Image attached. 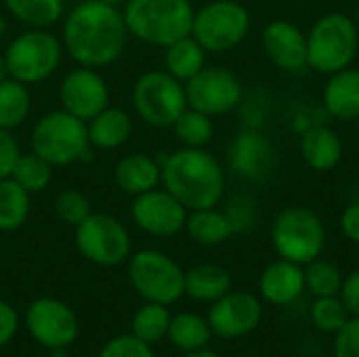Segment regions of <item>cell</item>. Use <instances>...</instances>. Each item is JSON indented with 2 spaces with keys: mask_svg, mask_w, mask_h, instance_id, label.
<instances>
[{
  "mask_svg": "<svg viewBox=\"0 0 359 357\" xmlns=\"http://www.w3.org/2000/svg\"><path fill=\"white\" fill-rule=\"evenodd\" d=\"M162 185L187 210L215 208L225 194V170L204 147H181L158 158Z\"/></svg>",
  "mask_w": 359,
  "mask_h": 357,
  "instance_id": "obj_2",
  "label": "cell"
},
{
  "mask_svg": "<svg viewBox=\"0 0 359 357\" xmlns=\"http://www.w3.org/2000/svg\"><path fill=\"white\" fill-rule=\"evenodd\" d=\"M29 145L32 151L42 156L53 166L74 164L86 158L90 149L86 122L65 109L48 112L36 122Z\"/></svg>",
  "mask_w": 359,
  "mask_h": 357,
  "instance_id": "obj_6",
  "label": "cell"
},
{
  "mask_svg": "<svg viewBox=\"0 0 359 357\" xmlns=\"http://www.w3.org/2000/svg\"><path fill=\"white\" fill-rule=\"evenodd\" d=\"M322 105L337 120H359V67L349 65L330 74L322 93Z\"/></svg>",
  "mask_w": 359,
  "mask_h": 357,
  "instance_id": "obj_20",
  "label": "cell"
},
{
  "mask_svg": "<svg viewBox=\"0 0 359 357\" xmlns=\"http://www.w3.org/2000/svg\"><path fill=\"white\" fill-rule=\"evenodd\" d=\"M263 318V305L259 297L244 290H229L217 299L208 314V326L212 335L221 339H240L255 332Z\"/></svg>",
  "mask_w": 359,
  "mask_h": 357,
  "instance_id": "obj_15",
  "label": "cell"
},
{
  "mask_svg": "<svg viewBox=\"0 0 359 357\" xmlns=\"http://www.w3.org/2000/svg\"><path fill=\"white\" fill-rule=\"evenodd\" d=\"M359 50L358 23L345 13L322 15L307 32V67L337 74L349 67Z\"/></svg>",
  "mask_w": 359,
  "mask_h": 357,
  "instance_id": "obj_4",
  "label": "cell"
},
{
  "mask_svg": "<svg viewBox=\"0 0 359 357\" xmlns=\"http://www.w3.org/2000/svg\"><path fill=\"white\" fill-rule=\"evenodd\" d=\"M4 78H8V69H6V63H4V57L0 55V82H2Z\"/></svg>",
  "mask_w": 359,
  "mask_h": 357,
  "instance_id": "obj_46",
  "label": "cell"
},
{
  "mask_svg": "<svg viewBox=\"0 0 359 357\" xmlns=\"http://www.w3.org/2000/svg\"><path fill=\"white\" fill-rule=\"evenodd\" d=\"M130 217L145 234L156 238H170L185 229L187 208L168 189L156 187L151 191L135 196Z\"/></svg>",
  "mask_w": 359,
  "mask_h": 357,
  "instance_id": "obj_13",
  "label": "cell"
},
{
  "mask_svg": "<svg viewBox=\"0 0 359 357\" xmlns=\"http://www.w3.org/2000/svg\"><path fill=\"white\" fill-rule=\"evenodd\" d=\"M168 326H170V314H168L166 305L147 303L135 314L130 328L139 341L154 345L168 335Z\"/></svg>",
  "mask_w": 359,
  "mask_h": 357,
  "instance_id": "obj_34",
  "label": "cell"
},
{
  "mask_svg": "<svg viewBox=\"0 0 359 357\" xmlns=\"http://www.w3.org/2000/svg\"><path fill=\"white\" fill-rule=\"evenodd\" d=\"M164 65H166L168 74H172L177 80H181L185 84L202 67H206V50L189 34V36H185V38H181V40H177V42L166 46Z\"/></svg>",
  "mask_w": 359,
  "mask_h": 357,
  "instance_id": "obj_26",
  "label": "cell"
},
{
  "mask_svg": "<svg viewBox=\"0 0 359 357\" xmlns=\"http://www.w3.org/2000/svg\"><path fill=\"white\" fill-rule=\"evenodd\" d=\"M101 2H107V4H114V6H120V4H124L126 0H101Z\"/></svg>",
  "mask_w": 359,
  "mask_h": 357,
  "instance_id": "obj_47",
  "label": "cell"
},
{
  "mask_svg": "<svg viewBox=\"0 0 359 357\" xmlns=\"http://www.w3.org/2000/svg\"><path fill=\"white\" fill-rule=\"evenodd\" d=\"M238 114L242 120V128H263L271 114V97L265 88L244 90L242 101L238 105Z\"/></svg>",
  "mask_w": 359,
  "mask_h": 357,
  "instance_id": "obj_36",
  "label": "cell"
},
{
  "mask_svg": "<svg viewBox=\"0 0 359 357\" xmlns=\"http://www.w3.org/2000/svg\"><path fill=\"white\" fill-rule=\"evenodd\" d=\"M25 324L29 335L48 349H63L78 335L76 314L57 299L34 301L27 307Z\"/></svg>",
  "mask_w": 359,
  "mask_h": 357,
  "instance_id": "obj_17",
  "label": "cell"
},
{
  "mask_svg": "<svg viewBox=\"0 0 359 357\" xmlns=\"http://www.w3.org/2000/svg\"><path fill=\"white\" fill-rule=\"evenodd\" d=\"M170 128L175 130V137L183 143V147H206L215 135L212 118L191 107H187Z\"/></svg>",
  "mask_w": 359,
  "mask_h": 357,
  "instance_id": "obj_32",
  "label": "cell"
},
{
  "mask_svg": "<svg viewBox=\"0 0 359 357\" xmlns=\"http://www.w3.org/2000/svg\"><path fill=\"white\" fill-rule=\"evenodd\" d=\"M133 105L145 124L168 128L187 109L185 84L166 69L145 72L133 86Z\"/></svg>",
  "mask_w": 359,
  "mask_h": 357,
  "instance_id": "obj_8",
  "label": "cell"
},
{
  "mask_svg": "<svg viewBox=\"0 0 359 357\" xmlns=\"http://www.w3.org/2000/svg\"><path fill=\"white\" fill-rule=\"evenodd\" d=\"M4 27H6V25H4V19H2V15H0V34L4 32Z\"/></svg>",
  "mask_w": 359,
  "mask_h": 357,
  "instance_id": "obj_48",
  "label": "cell"
},
{
  "mask_svg": "<svg viewBox=\"0 0 359 357\" xmlns=\"http://www.w3.org/2000/svg\"><path fill=\"white\" fill-rule=\"evenodd\" d=\"M250 32V13L238 0H212L194 15L191 36L206 53H227Z\"/></svg>",
  "mask_w": 359,
  "mask_h": 357,
  "instance_id": "obj_9",
  "label": "cell"
},
{
  "mask_svg": "<svg viewBox=\"0 0 359 357\" xmlns=\"http://www.w3.org/2000/svg\"><path fill=\"white\" fill-rule=\"evenodd\" d=\"M271 246L280 259L307 265L324 252V221L307 206L284 208L271 223Z\"/></svg>",
  "mask_w": 359,
  "mask_h": 357,
  "instance_id": "obj_5",
  "label": "cell"
},
{
  "mask_svg": "<svg viewBox=\"0 0 359 357\" xmlns=\"http://www.w3.org/2000/svg\"><path fill=\"white\" fill-rule=\"evenodd\" d=\"M185 229L189 238L202 246H217L233 236L227 215L223 210H217V206L191 210V215H187Z\"/></svg>",
  "mask_w": 359,
  "mask_h": 357,
  "instance_id": "obj_25",
  "label": "cell"
},
{
  "mask_svg": "<svg viewBox=\"0 0 359 357\" xmlns=\"http://www.w3.org/2000/svg\"><path fill=\"white\" fill-rule=\"evenodd\" d=\"M231 290V276L225 267L204 263L185 274V295L200 303H215Z\"/></svg>",
  "mask_w": 359,
  "mask_h": 357,
  "instance_id": "obj_24",
  "label": "cell"
},
{
  "mask_svg": "<svg viewBox=\"0 0 359 357\" xmlns=\"http://www.w3.org/2000/svg\"><path fill=\"white\" fill-rule=\"evenodd\" d=\"M309 318L318 330L326 335H337L351 316L339 297H320L313 301L309 309Z\"/></svg>",
  "mask_w": 359,
  "mask_h": 357,
  "instance_id": "obj_35",
  "label": "cell"
},
{
  "mask_svg": "<svg viewBox=\"0 0 359 357\" xmlns=\"http://www.w3.org/2000/svg\"><path fill=\"white\" fill-rule=\"evenodd\" d=\"M128 278L133 288L147 301L172 305L185 295V271L160 250H141L130 259Z\"/></svg>",
  "mask_w": 359,
  "mask_h": 357,
  "instance_id": "obj_10",
  "label": "cell"
},
{
  "mask_svg": "<svg viewBox=\"0 0 359 357\" xmlns=\"http://www.w3.org/2000/svg\"><path fill=\"white\" fill-rule=\"evenodd\" d=\"M17 324H19V320H17L15 309L8 303L0 301V347H4L15 337Z\"/></svg>",
  "mask_w": 359,
  "mask_h": 357,
  "instance_id": "obj_43",
  "label": "cell"
},
{
  "mask_svg": "<svg viewBox=\"0 0 359 357\" xmlns=\"http://www.w3.org/2000/svg\"><path fill=\"white\" fill-rule=\"evenodd\" d=\"M99 357H156L151 351V345L139 341L135 335H122L111 339Z\"/></svg>",
  "mask_w": 359,
  "mask_h": 357,
  "instance_id": "obj_39",
  "label": "cell"
},
{
  "mask_svg": "<svg viewBox=\"0 0 359 357\" xmlns=\"http://www.w3.org/2000/svg\"><path fill=\"white\" fill-rule=\"evenodd\" d=\"M90 147L99 149H118L133 135V118L120 107H105L95 118L86 122Z\"/></svg>",
  "mask_w": 359,
  "mask_h": 357,
  "instance_id": "obj_23",
  "label": "cell"
},
{
  "mask_svg": "<svg viewBox=\"0 0 359 357\" xmlns=\"http://www.w3.org/2000/svg\"><path fill=\"white\" fill-rule=\"evenodd\" d=\"M358 133H359V128H358Z\"/></svg>",
  "mask_w": 359,
  "mask_h": 357,
  "instance_id": "obj_50",
  "label": "cell"
},
{
  "mask_svg": "<svg viewBox=\"0 0 359 357\" xmlns=\"http://www.w3.org/2000/svg\"><path fill=\"white\" fill-rule=\"evenodd\" d=\"M19 154H21V149H19L17 139L11 135V130L0 128V179L11 177Z\"/></svg>",
  "mask_w": 359,
  "mask_h": 357,
  "instance_id": "obj_41",
  "label": "cell"
},
{
  "mask_svg": "<svg viewBox=\"0 0 359 357\" xmlns=\"http://www.w3.org/2000/svg\"><path fill=\"white\" fill-rule=\"evenodd\" d=\"M32 109V95L27 84L15 80V78H4L0 82V128L13 130L21 126Z\"/></svg>",
  "mask_w": 359,
  "mask_h": 357,
  "instance_id": "obj_27",
  "label": "cell"
},
{
  "mask_svg": "<svg viewBox=\"0 0 359 357\" xmlns=\"http://www.w3.org/2000/svg\"><path fill=\"white\" fill-rule=\"evenodd\" d=\"M229 168L244 181L263 183L278 166L273 143L259 128H242L229 143Z\"/></svg>",
  "mask_w": 359,
  "mask_h": 357,
  "instance_id": "obj_16",
  "label": "cell"
},
{
  "mask_svg": "<svg viewBox=\"0 0 359 357\" xmlns=\"http://www.w3.org/2000/svg\"><path fill=\"white\" fill-rule=\"evenodd\" d=\"M341 231L347 240L353 244H359V202L349 204L341 215Z\"/></svg>",
  "mask_w": 359,
  "mask_h": 357,
  "instance_id": "obj_44",
  "label": "cell"
},
{
  "mask_svg": "<svg viewBox=\"0 0 359 357\" xmlns=\"http://www.w3.org/2000/svg\"><path fill=\"white\" fill-rule=\"evenodd\" d=\"M263 50L273 65L288 74H299L307 67V34L286 19L269 21L261 36Z\"/></svg>",
  "mask_w": 359,
  "mask_h": 357,
  "instance_id": "obj_18",
  "label": "cell"
},
{
  "mask_svg": "<svg viewBox=\"0 0 359 357\" xmlns=\"http://www.w3.org/2000/svg\"><path fill=\"white\" fill-rule=\"evenodd\" d=\"M114 179L124 194L141 196L162 183V166L147 154H128L116 164Z\"/></svg>",
  "mask_w": 359,
  "mask_h": 357,
  "instance_id": "obj_22",
  "label": "cell"
},
{
  "mask_svg": "<svg viewBox=\"0 0 359 357\" xmlns=\"http://www.w3.org/2000/svg\"><path fill=\"white\" fill-rule=\"evenodd\" d=\"M53 164L46 162L42 156H38L36 151H29V154H19L15 166H13V173H11V179H15L25 191L29 194H40L44 191L50 181H53Z\"/></svg>",
  "mask_w": 359,
  "mask_h": 357,
  "instance_id": "obj_31",
  "label": "cell"
},
{
  "mask_svg": "<svg viewBox=\"0 0 359 357\" xmlns=\"http://www.w3.org/2000/svg\"><path fill=\"white\" fill-rule=\"evenodd\" d=\"M29 196L15 179H0V231H15L27 221Z\"/></svg>",
  "mask_w": 359,
  "mask_h": 357,
  "instance_id": "obj_29",
  "label": "cell"
},
{
  "mask_svg": "<svg viewBox=\"0 0 359 357\" xmlns=\"http://www.w3.org/2000/svg\"><path fill=\"white\" fill-rule=\"evenodd\" d=\"M305 269V290L320 299V297H339L343 286V274L341 269L326 261V259H313L311 263L303 265Z\"/></svg>",
  "mask_w": 359,
  "mask_h": 357,
  "instance_id": "obj_33",
  "label": "cell"
},
{
  "mask_svg": "<svg viewBox=\"0 0 359 357\" xmlns=\"http://www.w3.org/2000/svg\"><path fill=\"white\" fill-rule=\"evenodd\" d=\"M231 223L233 234H246L255 227L259 217V206L250 196H236L227 202L223 210Z\"/></svg>",
  "mask_w": 359,
  "mask_h": 357,
  "instance_id": "obj_38",
  "label": "cell"
},
{
  "mask_svg": "<svg viewBox=\"0 0 359 357\" xmlns=\"http://www.w3.org/2000/svg\"><path fill=\"white\" fill-rule=\"evenodd\" d=\"M244 95L240 78L225 67H202L185 82L187 107L198 109L210 118L225 116L238 109Z\"/></svg>",
  "mask_w": 359,
  "mask_h": 357,
  "instance_id": "obj_12",
  "label": "cell"
},
{
  "mask_svg": "<svg viewBox=\"0 0 359 357\" xmlns=\"http://www.w3.org/2000/svg\"><path fill=\"white\" fill-rule=\"evenodd\" d=\"M59 101L61 109L88 122L109 105V88L97 69L78 65L61 80Z\"/></svg>",
  "mask_w": 359,
  "mask_h": 357,
  "instance_id": "obj_14",
  "label": "cell"
},
{
  "mask_svg": "<svg viewBox=\"0 0 359 357\" xmlns=\"http://www.w3.org/2000/svg\"><path fill=\"white\" fill-rule=\"evenodd\" d=\"M261 297L278 307L297 303L305 292V269L299 263L278 259L265 267L259 280Z\"/></svg>",
  "mask_w": 359,
  "mask_h": 357,
  "instance_id": "obj_19",
  "label": "cell"
},
{
  "mask_svg": "<svg viewBox=\"0 0 359 357\" xmlns=\"http://www.w3.org/2000/svg\"><path fill=\"white\" fill-rule=\"evenodd\" d=\"M76 248L90 263L114 267L128 259L130 236L116 217L107 213H90L76 225Z\"/></svg>",
  "mask_w": 359,
  "mask_h": 357,
  "instance_id": "obj_11",
  "label": "cell"
},
{
  "mask_svg": "<svg viewBox=\"0 0 359 357\" xmlns=\"http://www.w3.org/2000/svg\"><path fill=\"white\" fill-rule=\"evenodd\" d=\"M183 357H221L219 353H215V351H208V349H198V351H189V353H185Z\"/></svg>",
  "mask_w": 359,
  "mask_h": 357,
  "instance_id": "obj_45",
  "label": "cell"
},
{
  "mask_svg": "<svg viewBox=\"0 0 359 357\" xmlns=\"http://www.w3.org/2000/svg\"><path fill=\"white\" fill-rule=\"evenodd\" d=\"M301 156L313 170H332L343 160V141L328 124H316L301 133Z\"/></svg>",
  "mask_w": 359,
  "mask_h": 357,
  "instance_id": "obj_21",
  "label": "cell"
},
{
  "mask_svg": "<svg viewBox=\"0 0 359 357\" xmlns=\"http://www.w3.org/2000/svg\"><path fill=\"white\" fill-rule=\"evenodd\" d=\"M6 11L29 27H50L63 19V0H2Z\"/></svg>",
  "mask_w": 359,
  "mask_h": 357,
  "instance_id": "obj_30",
  "label": "cell"
},
{
  "mask_svg": "<svg viewBox=\"0 0 359 357\" xmlns=\"http://www.w3.org/2000/svg\"><path fill=\"white\" fill-rule=\"evenodd\" d=\"M2 57L8 76L29 86L46 80L57 72L63 57V44L48 29L29 27L8 42Z\"/></svg>",
  "mask_w": 359,
  "mask_h": 357,
  "instance_id": "obj_7",
  "label": "cell"
},
{
  "mask_svg": "<svg viewBox=\"0 0 359 357\" xmlns=\"http://www.w3.org/2000/svg\"><path fill=\"white\" fill-rule=\"evenodd\" d=\"M122 15L130 36L166 48L191 34L196 11L189 0H126Z\"/></svg>",
  "mask_w": 359,
  "mask_h": 357,
  "instance_id": "obj_3",
  "label": "cell"
},
{
  "mask_svg": "<svg viewBox=\"0 0 359 357\" xmlns=\"http://www.w3.org/2000/svg\"><path fill=\"white\" fill-rule=\"evenodd\" d=\"M334 357H359V316H351L334 335Z\"/></svg>",
  "mask_w": 359,
  "mask_h": 357,
  "instance_id": "obj_40",
  "label": "cell"
},
{
  "mask_svg": "<svg viewBox=\"0 0 359 357\" xmlns=\"http://www.w3.org/2000/svg\"><path fill=\"white\" fill-rule=\"evenodd\" d=\"M212 337V330L208 326V320L196 316V314H179L170 318L168 326V339L172 345L185 353L204 349Z\"/></svg>",
  "mask_w": 359,
  "mask_h": 357,
  "instance_id": "obj_28",
  "label": "cell"
},
{
  "mask_svg": "<svg viewBox=\"0 0 359 357\" xmlns=\"http://www.w3.org/2000/svg\"><path fill=\"white\" fill-rule=\"evenodd\" d=\"M128 36L120 6L84 0L67 13L61 44L78 65L99 69L122 57Z\"/></svg>",
  "mask_w": 359,
  "mask_h": 357,
  "instance_id": "obj_1",
  "label": "cell"
},
{
  "mask_svg": "<svg viewBox=\"0 0 359 357\" xmlns=\"http://www.w3.org/2000/svg\"><path fill=\"white\" fill-rule=\"evenodd\" d=\"M55 210H57V217L69 225H78L82 223L93 210H90V202L84 194L76 191V189H65L57 196L55 200Z\"/></svg>",
  "mask_w": 359,
  "mask_h": 357,
  "instance_id": "obj_37",
  "label": "cell"
},
{
  "mask_svg": "<svg viewBox=\"0 0 359 357\" xmlns=\"http://www.w3.org/2000/svg\"><path fill=\"white\" fill-rule=\"evenodd\" d=\"M339 299L343 301L349 316H359V267L353 269L347 278H343Z\"/></svg>",
  "mask_w": 359,
  "mask_h": 357,
  "instance_id": "obj_42",
  "label": "cell"
},
{
  "mask_svg": "<svg viewBox=\"0 0 359 357\" xmlns=\"http://www.w3.org/2000/svg\"><path fill=\"white\" fill-rule=\"evenodd\" d=\"M355 2H359V0H355Z\"/></svg>",
  "mask_w": 359,
  "mask_h": 357,
  "instance_id": "obj_49",
  "label": "cell"
}]
</instances>
